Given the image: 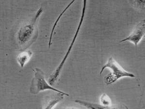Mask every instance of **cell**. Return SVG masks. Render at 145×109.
<instances>
[{
  "instance_id": "cell-1",
  "label": "cell",
  "mask_w": 145,
  "mask_h": 109,
  "mask_svg": "<svg viewBox=\"0 0 145 109\" xmlns=\"http://www.w3.org/2000/svg\"><path fill=\"white\" fill-rule=\"evenodd\" d=\"M43 12L41 7L30 22L23 24L19 28L16 38L18 46L22 51L31 46L38 37V22Z\"/></svg>"
},
{
  "instance_id": "cell-2",
  "label": "cell",
  "mask_w": 145,
  "mask_h": 109,
  "mask_svg": "<svg viewBox=\"0 0 145 109\" xmlns=\"http://www.w3.org/2000/svg\"><path fill=\"white\" fill-rule=\"evenodd\" d=\"M106 68H109L111 72L104 77V82L107 85L113 84L118 80L123 77L135 78V75L124 70L112 56H110L106 64L101 70L100 74Z\"/></svg>"
},
{
  "instance_id": "cell-3",
  "label": "cell",
  "mask_w": 145,
  "mask_h": 109,
  "mask_svg": "<svg viewBox=\"0 0 145 109\" xmlns=\"http://www.w3.org/2000/svg\"><path fill=\"white\" fill-rule=\"evenodd\" d=\"M87 1H83L82 9V12H81V17H80V21H79L78 25V27H77V29L76 30V33H74V36L72 38L71 44H70L69 48L68 49L67 51L66 52V54L63 58V60L61 61L59 65L58 66V68L55 70V71L53 72V73L50 76L48 81H49V83L51 85H53V84H54L57 81V80L59 78V75L61 73L65 62L66 61L68 57L71 53L72 47L74 45V43L76 42V38L78 37V35L80 29H81V26L82 25L83 22L84 21V18H85V13H86V9H87Z\"/></svg>"
},
{
  "instance_id": "cell-4",
  "label": "cell",
  "mask_w": 145,
  "mask_h": 109,
  "mask_svg": "<svg viewBox=\"0 0 145 109\" xmlns=\"http://www.w3.org/2000/svg\"><path fill=\"white\" fill-rule=\"evenodd\" d=\"M35 75L31 81L30 88V92L31 94L36 95L42 91L46 90H52L55 92L61 93L65 95L66 96H69V95L63 91L56 89L46 81L45 74L42 70L39 68H35L33 70Z\"/></svg>"
},
{
  "instance_id": "cell-5",
  "label": "cell",
  "mask_w": 145,
  "mask_h": 109,
  "mask_svg": "<svg viewBox=\"0 0 145 109\" xmlns=\"http://www.w3.org/2000/svg\"><path fill=\"white\" fill-rule=\"evenodd\" d=\"M145 37V19H143L137 23L132 33L126 38L120 41V43L128 41L133 43L135 46Z\"/></svg>"
},
{
  "instance_id": "cell-6",
  "label": "cell",
  "mask_w": 145,
  "mask_h": 109,
  "mask_svg": "<svg viewBox=\"0 0 145 109\" xmlns=\"http://www.w3.org/2000/svg\"><path fill=\"white\" fill-rule=\"evenodd\" d=\"M65 95L61 93L57 92L56 94L52 95L51 96L46 97L44 101L43 107V109H52L55 106L59 101L62 100L64 98Z\"/></svg>"
},
{
  "instance_id": "cell-7",
  "label": "cell",
  "mask_w": 145,
  "mask_h": 109,
  "mask_svg": "<svg viewBox=\"0 0 145 109\" xmlns=\"http://www.w3.org/2000/svg\"><path fill=\"white\" fill-rule=\"evenodd\" d=\"M33 55V53L31 51H23L17 56V62L22 68L30 61Z\"/></svg>"
},
{
  "instance_id": "cell-8",
  "label": "cell",
  "mask_w": 145,
  "mask_h": 109,
  "mask_svg": "<svg viewBox=\"0 0 145 109\" xmlns=\"http://www.w3.org/2000/svg\"><path fill=\"white\" fill-rule=\"evenodd\" d=\"M76 0H72L70 3L67 5V7H65V9H64V10H63V11L61 12V13L59 14V16H58V18H57V20H56V21L54 23V25H53V27L52 28V30H51V33H50V39H49V41H48V47L50 48L51 46V44H52V37H53V33L54 32L55 29L56 28L57 24L58 22H59V20L61 18V17H63V15L65 13V12L67 11L68 9L70 7H71V5H72V3H74Z\"/></svg>"
},
{
  "instance_id": "cell-9",
  "label": "cell",
  "mask_w": 145,
  "mask_h": 109,
  "mask_svg": "<svg viewBox=\"0 0 145 109\" xmlns=\"http://www.w3.org/2000/svg\"><path fill=\"white\" fill-rule=\"evenodd\" d=\"M75 102L78 104L81 105L82 106L87 108L88 109H106V108L101 105V104L89 102L80 100H76Z\"/></svg>"
},
{
  "instance_id": "cell-10",
  "label": "cell",
  "mask_w": 145,
  "mask_h": 109,
  "mask_svg": "<svg viewBox=\"0 0 145 109\" xmlns=\"http://www.w3.org/2000/svg\"><path fill=\"white\" fill-rule=\"evenodd\" d=\"M100 103L101 105L104 106L106 109L111 108V100L110 98L107 94L104 93L100 97Z\"/></svg>"
},
{
  "instance_id": "cell-11",
  "label": "cell",
  "mask_w": 145,
  "mask_h": 109,
  "mask_svg": "<svg viewBox=\"0 0 145 109\" xmlns=\"http://www.w3.org/2000/svg\"><path fill=\"white\" fill-rule=\"evenodd\" d=\"M132 6L137 10L145 9V0H130Z\"/></svg>"
}]
</instances>
